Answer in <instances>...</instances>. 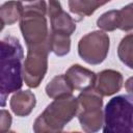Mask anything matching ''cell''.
<instances>
[{
  "mask_svg": "<svg viewBox=\"0 0 133 133\" xmlns=\"http://www.w3.org/2000/svg\"><path fill=\"white\" fill-rule=\"evenodd\" d=\"M24 3L20 1L4 2L0 7V20L2 28L5 25H12L22 17Z\"/></svg>",
  "mask_w": 133,
  "mask_h": 133,
  "instance_id": "12",
  "label": "cell"
},
{
  "mask_svg": "<svg viewBox=\"0 0 133 133\" xmlns=\"http://www.w3.org/2000/svg\"><path fill=\"white\" fill-rule=\"evenodd\" d=\"M103 133H133V96L111 98L105 106Z\"/></svg>",
  "mask_w": 133,
  "mask_h": 133,
  "instance_id": "4",
  "label": "cell"
},
{
  "mask_svg": "<svg viewBox=\"0 0 133 133\" xmlns=\"http://www.w3.org/2000/svg\"><path fill=\"white\" fill-rule=\"evenodd\" d=\"M118 29L125 32L133 31V2L118 9Z\"/></svg>",
  "mask_w": 133,
  "mask_h": 133,
  "instance_id": "18",
  "label": "cell"
},
{
  "mask_svg": "<svg viewBox=\"0 0 133 133\" xmlns=\"http://www.w3.org/2000/svg\"><path fill=\"white\" fill-rule=\"evenodd\" d=\"M123 75L115 70H103L97 74L95 89L102 96L108 97L116 94L123 87Z\"/></svg>",
  "mask_w": 133,
  "mask_h": 133,
  "instance_id": "10",
  "label": "cell"
},
{
  "mask_svg": "<svg viewBox=\"0 0 133 133\" xmlns=\"http://www.w3.org/2000/svg\"><path fill=\"white\" fill-rule=\"evenodd\" d=\"M110 39L102 30H95L83 35L78 43V54L83 61L97 65L102 63L109 52Z\"/></svg>",
  "mask_w": 133,
  "mask_h": 133,
  "instance_id": "7",
  "label": "cell"
},
{
  "mask_svg": "<svg viewBox=\"0 0 133 133\" xmlns=\"http://www.w3.org/2000/svg\"><path fill=\"white\" fill-rule=\"evenodd\" d=\"M49 53V42L27 48V55L24 61V82L28 87L36 88L45 78L48 70Z\"/></svg>",
  "mask_w": 133,
  "mask_h": 133,
  "instance_id": "6",
  "label": "cell"
},
{
  "mask_svg": "<svg viewBox=\"0 0 133 133\" xmlns=\"http://www.w3.org/2000/svg\"><path fill=\"white\" fill-rule=\"evenodd\" d=\"M108 1H94V0H71L68 2L70 11L78 17H88L91 16L99 7L107 4Z\"/></svg>",
  "mask_w": 133,
  "mask_h": 133,
  "instance_id": "14",
  "label": "cell"
},
{
  "mask_svg": "<svg viewBox=\"0 0 133 133\" xmlns=\"http://www.w3.org/2000/svg\"><path fill=\"white\" fill-rule=\"evenodd\" d=\"M46 94L51 99H56L63 95H72L74 89L65 75H57L46 85Z\"/></svg>",
  "mask_w": 133,
  "mask_h": 133,
  "instance_id": "13",
  "label": "cell"
},
{
  "mask_svg": "<svg viewBox=\"0 0 133 133\" xmlns=\"http://www.w3.org/2000/svg\"><path fill=\"white\" fill-rule=\"evenodd\" d=\"M11 122H12V118H11L10 113L6 109H1V112H0V133L8 131L10 128Z\"/></svg>",
  "mask_w": 133,
  "mask_h": 133,
  "instance_id": "19",
  "label": "cell"
},
{
  "mask_svg": "<svg viewBox=\"0 0 133 133\" xmlns=\"http://www.w3.org/2000/svg\"><path fill=\"white\" fill-rule=\"evenodd\" d=\"M77 100V116L82 130L85 133H97L104 125L103 97L95 88H90L81 91Z\"/></svg>",
  "mask_w": 133,
  "mask_h": 133,
  "instance_id": "5",
  "label": "cell"
},
{
  "mask_svg": "<svg viewBox=\"0 0 133 133\" xmlns=\"http://www.w3.org/2000/svg\"><path fill=\"white\" fill-rule=\"evenodd\" d=\"M129 33H132V34H133V31H131V32H129Z\"/></svg>",
  "mask_w": 133,
  "mask_h": 133,
  "instance_id": "22",
  "label": "cell"
},
{
  "mask_svg": "<svg viewBox=\"0 0 133 133\" xmlns=\"http://www.w3.org/2000/svg\"><path fill=\"white\" fill-rule=\"evenodd\" d=\"M48 15L50 17L51 32L61 33L71 36L76 30L75 20L62 9L60 2L49 1Z\"/></svg>",
  "mask_w": 133,
  "mask_h": 133,
  "instance_id": "8",
  "label": "cell"
},
{
  "mask_svg": "<svg viewBox=\"0 0 133 133\" xmlns=\"http://www.w3.org/2000/svg\"><path fill=\"white\" fill-rule=\"evenodd\" d=\"M125 88L129 95L133 96V76L127 79V81L125 82Z\"/></svg>",
  "mask_w": 133,
  "mask_h": 133,
  "instance_id": "20",
  "label": "cell"
},
{
  "mask_svg": "<svg viewBox=\"0 0 133 133\" xmlns=\"http://www.w3.org/2000/svg\"><path fill=\"white\" fill-rule=\"evenodd\" d=\"M97 26L102 31L118 29V9H111L102 14L97 20Z\"/></svg>",
  "mask_w": 133,
  "mask_h": 133,
  "instance_id": "17",
  "label": "cell"
},
{
  "mask_svg": "<svg viewBox=\"0 0 133 133\" xmlns=\"http://www.w3.org/2000/svg\"><path fill=\"white\" fill-rule=\"evenodd\" d=\"M3 133H16L15 131H10V130H8V131H6V132H3Z\"/></svg>",
  "mask_w": 133,
  "mask_h": 133,
  "instance_id": "21",
  "label": "cell"
},
{
  "mask_svg": "<svg viewBox=\"0 0 133 133\" xmlns=\"http://www.w3.org/2000/svg\"><path fill=\"white\" fill-rule=\"evenodd\" d=\"M1 107L6 104L9 94L21 89L24 82V50L20 41L7 35L1 41Z\"/></svg>",
  "mask_w": 133,
  "mask_h": 133,
  "instance_id": "1",
  "label": "cell"
},
{
  "mask_svg": "<svg viewBox=\"0 0 133 133\" xmlns=\"http://www.w3.org/2000/svg\"><path fill=\"white\" fill-rule=\"evenodd\" d=\"M49 47H50V52H53L58 57H62L70 53L71 38L69 35L65 34L50 32Z\"/></svg>",
  "mask_w": 133,
  "mask_h": 133,
  "instance_id": "15",
  "label": "cell"
},
{
  "mask_svg": "<svg viewBox=\"0 0 133 133\" xmlns=\"http://www.w3.org/2000/svg\"><path fill=\"white\" fill-rule=\"evenodd\" d=\"M78 100L72 95L54 99L35 118L34 133H62L64 126L78 113Z\"/></svg>",
  "mask_w": 133,
  "mask_h": 133,
  "instance_id": "2",
  "label": "cell"
},
{
  "mask_svg": "<svg viewBox=\"0 0 133 133\" xmlns=\"http://www.w3.org/2000/svg\"><path fill=\"white\" fill-rule=\"evenodd\" d=\"M36 104L35 95L31 90H19L9 101V107L17 116H28Z\"/></svg>",
  "mask_w": 133,
  "mask_h": 133,
  "instance_id": "11",
  "label": "cell"
},
{
  "mask_svg": "<svg viewBox=\"0 0 133 133\" xmlns=\"http://www.w3.org/2000/svg\"><path fill=\"white\" fill-rule=\"evenodd\" d=\"M117 56L119 60L133 70V34L128 33L125 35L117 47Z\"/></svg>",
  "mask_w": 133,
  "mask_h": 133,
  "instance_id": "16",
  "label": "cell"
},
{
  "mask_svg": "<svg viewBox=\"0 0 133 133\" xmlns=\"http://www.w3.org/2000/svg\"><path fill=\"white\" fill-rule=\"evenodd\" d=\"M75 133H80V132H75Z\"/></svg>",
  "mask_w": 133,
  "mask_h": 133,
  "instance_id": "23",
  "label": "cell"
},
{
  "mask_svg": "<svg viewBox=\"0 0 133 133\" xmlns=\"http://www.w3.org/2000/svg\"><path fill=\"white\" fill-rule=\"evenodd\" d=\"M64 75L74 90L83 91L90 88H95L97 81V74L91 70L83 68L80 64L71 65L66 70Z\"/></svg>",
  "mask_w": 133,
  "mask_h": 133,
  "instance_id": "9",
  "label": "cell"
},
{
  "mask_svg": "<svg viewBox=\"0 0 133 133\" xmlns=\"http://www.w3.org/2000/svg\"><path fill=\"white\" fill-rule=\"evenodd\" d=\"M47 12L48 7L45 1L24 3L23 14L20 19V30L27 48L49 42L50 31L46 19Z\"/></svg>",
  "mask_w": 133,
  "mask_h": 133,
  "instance_id": "3",
  "label": "cell"
}]
</instances>
